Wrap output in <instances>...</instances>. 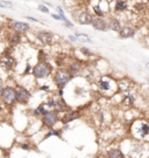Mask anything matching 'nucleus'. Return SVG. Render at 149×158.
I'll return each instance as SVG.
<instances>
[{"label": "nucleus", "mask_w": 149, "mask_h": 158, "mask_svg": "<svg viewBox=\"0 0 149 158\" xmlns=\"http://www.w3.org/2000/svg\"><path fill=\"white\" fill-rule=\"evenodd\" d=\"M1 99L3 103L6 106H13L16 102V89L13 87H4V90L1 92Z\"/></svg>", "instance_id": "obj_1"}, {"label": "nucleus", "mask_w": 149, "mask_h": 158, "mask_svg": "<svg viewBox=\"0 0 149 158\" xmlns=\"http://www.w3.org/2000/svg\"><path fill=\"white\" fill-rule=\"evenodd\" d=\"M51 73V67L47 62H39L37 65L33 68V75L36 79H44L48 77Z\"/></svg>", "instance_id": "obj_2"}, {"label": "nucleus", "mask_w": 149, "mask_h": 158, "mask_svg": "<svg viewBox=\"0 0 149 158\" xmlns=\"http://www.w3.org/2000/svg\"><path fill=\"white\" fill-rule=\"evenodd\" d=\"M71 79H72V74L70 73V70H67V69H59L55 74V82L59 88L65 87V84Z\"/></svg>", "instance_id": "obj_3"}, {"label": "nucleus", "mask_w": 149, "mask_h": 158, "mask_svg": "<svg viewBox=\"0 0 149 158\" xmlns=\"http://www.w3.org/2000/svg\"><path fill=\"white\" fill-rule=\"evenodd\" d=\"M15 89H16V102H19L21 104H26L32 96L31 92L22 86H18Z\"/></svg>", "instance_id": "obj_4"}, {"label": "nucleus", "mask_w": 149, "mask_h": 158, "mask_svg": "<svg viewBox=\"0 0 149 158\" xmlns=\"http://www.w3.org/2000/svg\"><path fill=\"white\" fill-rule=\"evenodd\" d=\"M15 66V60L8 55V54H5L4 56L0 57V67L6 69V70H12Z\"/></svg>", "instance_id": "obj_5"}, {"label": "nucleus", "mask_w": 149, "mask_h": 158, "mask_svg": "<svg viewBox=\"0 0 149 158\" xmlns=\"http://www.w3.org/2000/svg\"><path fill=\"white\" fill-rule=\"evenodd\" d=\"M11 29H13V32L20 34H24L31 29L29 25L27 22H22V21H12L11 22Z\"/></svg>", "instance_id": "obj_6"}, {"label": "nucleus", "mask_w": 149, "mask_h": 158, "mask_svg": "<svg viewBox=\"0 0 149 158\" xmlns=\"http://www.w3.org/2000/svg\"><path fill=\"white\" fill-rule=\"evenodd\" d=\"M57 119H58V116H57V114L54 112V111H50V112L48 111V112H46V114L43 115V117H42L43 124H44L46 126H48V128H51V126H54V125L56 124Z\"/></svg>", "instance_id": "obj_7"}, {"label": "nucleus", "mask_w": 149, "mask_h": 158, "mask_svg": "<svg viewBox=\"0 0 149 158\" xmlns=\"http://www.w3.org/2000/svg\"><path fill=\"white\" fill-rule=\"evenodd\" d=\"M36 38L39 39L40 42H42L43 45H50L52 42V34L49 33L47 30H41L36 34Z\"/></svg>", "instance_id": "obj_8"}, {"label": "nucleus", "mask_w": 149, "mask_h": 158, "mask_svg": "<svg viewBox=\"0 0 149 158\" xmlns=\"http://www.w3.org/2000/svg\"><path fill=\"white\" fill-rule=\"evenodd\" d=\"M119 34H120V38L121 39H127V38H131L135 34V29L133 27H129V26H125L120 29L119 32Z\"/></svg>", "instance_id": "obj_9"}, {"label": "nucleus", "mask_w": 149, "mask_h": 158, "mask_svg": "<svg viewBox=\"0 0 149 158\" xmlns=\"http://www.w3.org/2000/svg\"><path fill=\"white\" fill-rule=\"evenodd\" d=\"M92 26L95 27V29L97 30H106V27H107V23L106 21L103 19V18H93L92 20Z\"/></svg>", "instance_id": "obj_10"}, {"label": "nucleus", "mask_w": 149, "mask_h": 158, "mask_svg": "<svg viewBox=\"0 0 149 158\" xmlns=\"http://www.w3.org/2000/svg\"><path fill=\"white\" fill-rule=\"evenodd\" d=\"M92 20H93V18H92L90 14H88V13H86V12L80 13L79 17H78V21H79L80 25H91V23H92Z\"/></svg>", "instance_id": "obj_11"}, {"label": "nucleus", "mask_w": 149, "mask_h": 158, "mask_svg": "<svg viewBox=\"0 0 149 158\" xmlns=\"http://www.w3.org/2000/svg\"><path fill=\"white\" fill-rule=\"evenodd\" d=\"M108 27H110V29H112V30H114V32H120V29H121V25H120V22H119V20H118V19H115V18L110 19Z\"/></svg>", "instance_id": "obj_12"}, {"label": "nucleus", "mask_w": 149, "mask_h": 158, "mask_svg": "<svg viewBox=\"0 0 149 158\" xmlns=\"http://www.w3.org/2000/svg\"><path fill=\"white\" fill-rule=\"evenodd\" d=\"M11 45H18L21 42V37H20V33H16V32H14V33H12L10 35V39H8Z\"/></svg>", "instance_id": "obj_13"}, {"label": "nucleus", "mask_w": 149, "mask_h": 158, "mask_svg": "<svg viewBox=\"0 0 149 158\" xmlns=\"http://www.w3.org/2000/svg\"><path fill=\"white\" fill-rule=\"evenodd\" d=\"M80 68H82L80 63H79L78 61H75V62H72L71 65H70L69 70H70V73H71V74H77V73L80 70Z\"/></svg>", "instance_id": "obj_14"}, {"label": "nucleus", "mask_w": 149, "mask_h": 158, "mask_svg": "<svg viewBox=\"0 0 149 158\" xmlns=\"http://www.w3.org/2000/svg\"><path fill=\"white\" fill-rule=\"evenodd\" d=\"M79 115L77 114V112H68V114H65L64 115V117H63V123H69L70 121H73L75 118H77Z\"/></svg>", "instance_id": "obj_15"}, {"label": "nucleus", "mask_w": 149, "mask_h": 158, "mask_svg": "<svg viewBox=\"0 0 149 158\" xmlns=\"http://www.w3.org/2000/svg\"><path fill=\"white\" fill-rule=\"evenodd\" d=\"M139 132L141 134V136H146L149 134V125L147 123H142L140 129H139Z\"/></svg>", "instance_id": "obj_16"}, {"label": "nucleus", "mask_w": 149, "mask_h": 158, "mask_svg": "<svg viewBox=\"0 0 149 158\" xmlns=\"http://www.w3.org/2000/svg\"><path fill=\"white\" fill-rule=\"evenodd\" d=\"M127 8V4L126 1H116V5H115V11L116 12H120V11H125Z\"/></svg>", "instance_id": "obj_17"}, {"label": "nucleus", "mask_w": 149, "mask_h": 158, "mask_svg": "<svg viewBox=\"0 0 149 158\" xmlns=\"http://www.w3.org/2000/svg\"><path fill=\"white\" fill-rule=\"evenodd\" d=\"M108 156L110 157H113V158H121V157H124V155H122V152L120 151V150H111L110 152H108Z\"/></svg>", "instance_id": "obj_18"}, {"label": "nucleus", "mask_w": 149, "mask_h": 158, "mask_svg": "<svg viewBox=\"0 0 149 158\" xmlns=\"http://www.w3.org/2000/svg\"><path fill=\"white\" fill-rule=\"evenodd\" d=\"M46 112H48V111L44 109V106H43V104H41L39 108H36V109L33 111V114H34L35 116H39V115H44Z\"/></svg>", "instance_id": "obj_19"}, {"label": "nucleus", "mask_w": 149, "mask_h": 158, "mask_svg": "<svg viewBox=\"0 0 149 158\" xmlns=\"http://www.w3.org/2000/svg\"><path fill=\"white\" fill-rule=\"evenodd\" d=\"M99 88H100V90H103V91H106V90H108L110 89V83L107 82V81H100L99 82Z\"/></svg>", "instance_id": "obj_20"}, {"label": "nucleus", "mask_w": 149, "mask_h": 158, "mask_svg": "<svg viewBox=\"0 0 149 158\" xmlns=\"http://www.w3.org/2000/svg\"><path fill=\"white\" fill-rule=\"evenodd\" d=\"M0 7H1V8H12L13 7V3L5 1V0H0Z\"/></svg>", "instance_id": "obj_21"}, {"label": "nucleus", "mask_w": 149, "mask_h": 158, "mask_svg": "<svg viewBox=\"0 0 149 158\" xmlns=\"http://www.w3.org/2000/svg\"><path fill=\"white\" fill-rule=\"evenodd\" d=\"M50 136H61V134H59V131H56V130H50L46 136H44V139L46 138H48V137H50Z\"/></svg>", "instance_id": "obj_22"}, {"label": "nucleus", "mask_w": 149, "mask_h": 158, "mask_svg": "<svg viewBox=\"0 0 149 158\" xmlns=\"http://www.w3.org/2000/svg\"><path fill=\"white\" fill-rule=\"evenodd\" d=\"M93 11H95V13H96L98 17H103V15H104V12L100 10L99 6H95V7H93Z\"/></svg>", "instance_id": "obj_23"}, {"label": "nucleus", "mask_w": 149, "mask_h": 158, "mask_svg": "<svg viewBox=\"0 0 149 158\" xmlns=\"http://www.w3.org/2000/svg\"><path fill=\"white\" fill-rule=\"evenodd\" d=\"M46 55H44V53L42 52V50H40V53H39V60H40V62H46Z\"/></svg>", "instance_id": "obj_24"}, {"label": "nucleus", "mask_w": 149, "mask_h": 158, "mask_svg": "<svg viewBox=\"0 0 149 158\" xmlns=\"http://www.w3.org/2000/svg\"><path fill=\"white\" fill-rule=\"evenodd\" d=\"M39 10H40L41 12H43V13H49V10H48L44 5H42V4H41V5H39Z\"/></svg>", "instance_id": "obj_25"}, {"label": "nucleus", "mask_w": 149, "mask_h": 158, "mask_svg": "<svg viewBox=\"0 0 149 158\" xmlns=\"http://www.w3.org/2000/svg\"><path fill=\"white\" fill-rule=\"evenodd\" d=\"M57 10H58V13H59V17H61V18H62V20L64 21V20L67 19V18L64 17V13H63V11H62V8H61V7H59V6H58V7H57Z\"/></svg>", "instance_id": "obj_26"}, {"label": "nucleus", "mask_w": 149, "mask_h": 158, "mask_svg": "<svg viewBox=\"0 0 149 158\" xmlns=\"http://www.w3.org/2000/svg\"><path fill=\"white\" fill-rule=\"evenodd\" d=\"M80 52H82L84 55H88V56L92 55V53H91L90 50H88V49H86V48H82V49H80Z\"/></svg>", "instance_id": "obj_27"}, {"label": "nucleus", "mask_w": 149, "mask_h": 158, "mask_svg": "<svg viewBox=\"0 0 149 158\" xmlns=\"http://www.w3.org/2000/svg\"><path fill=\"white\" fill-rule=\"evenodd\" d=\"M55 106H56V101H55V100H49V102H48V107H50V108H55Z\"/></svg>", "instance_id": "obj_28"}, {"label": "nucleus", "mask_w": 149, "mask_h": 158, "mask_svg": "<svg viewBox=\"0 0 149 158\" xmlns=\"http://www.w3.org/2000/svg\"><path fill=\"white\" fill-rule=\"evenodd\" d=\"M20 146H21V149H23V150H29V149H31V146H29L28 144H26V143H23V144H21Z\"/></svg>", "instance_id": "obj_29"}, {"label": "nucleus", "mask_w": 149, "mask_h": 158, "mask_svg": "<svg viewBox=\"0 0 149 158\" xmlns=\"http://www.w3.org/2000/svg\"><path fill=\"white\" fill-rule=\"evenodd\" d=\"M51 17H52L54 19H56V20H62V18H61V17H59V15H56V14H52Z\"/></svg>", "instance_id": "obj_30"}, {"label": "nucleus", "mask_w": 149, "mask_h": 158, "mask_svg": "<svg viewBox=\"0 0 149 158\" xmlns=\"http://www.w3.org/2000/svg\"><path fill=\"white\" fill-rule=\"evenodd\" d=\"M3 90H4V84L0 82V96H1V92H3Z\"/></svg>", "instance_id": "obj_31"}, {"label": "nucleus", "mask_w": 149, "mask_h": 158, "mask_svg": "<svg viewBox=\"0 0 149 158\" xmlns=\"http://www.w3.org/2000/svg\"><path fill=\"white\" fill-rule=\"evenodd\" d=\"M136 8L142 10V8H144V5H143V4H137V5H136Z\"/></svg>", "instance_id": "obj_32"}, {"label": "nucleus", "mask_w": 149, "mask_h": 158, "mask_svg": "<svg viewBox=\"0 0 149 158\" xmlns=\"http://www.w3.org/2000/svg\"><path fill=\"white\" fill-rule=\"evenodd\" d=\"M27 19H28V20H31V21H37V20H36L35 18H33V17H27Z\"/></svg>", "instance_id": "obj_33"}, {"label": "nucleus", "mask_w": 149, "mask_h": 158, "mask_svg": "<svg viewBox=\"0 0 149 158\" xmlns=\"http://www.w3.org/2000/svg\"><path fill=\"white\" fill-rule=\"evenodd\" d=\"M29 70H31V66H27V68H26V72H24V74H27V73H29Z\"/></svg>", "instance_id": "obj_34"}, {"label": "nucleus", "mask_w": 149, "mask_h": 158, "mask_svg": "<svg viewBox=\"0 0 149 158\" xmlns=\"http://www.w3.org/2000/svg\"><path fill=\"white\" fill-rule=\"evenodd\" d=\"M69 39H70L71 41H76V40H77V38H76V37H72V35H71V37H69Z\"/></svg>", "instance_id": "obj_35"}, {"label": "nucleus", "mask_w": 149, "mask_h": 158, "mask_svg": "<svg viewBox=\"0 0 149 158\" xmlns=\"http://www.w3.org/2000/svg\"><path fill=\"white\" fill-rule=\"evenodd\" d=\"M41 89H42V90H48L49 87H48V86H43V87H41Z\"/></svg>", "instance_id": "obj_36"}, {"label": "nucleus", "mask_w": 149, "mask_h": 158, "mask_svg": "<svg viewBox=\"0 0 149 158\" xmlns=\"http://www.w3.org/2000/svg\"><path fill=\"white\" fill-rule=\"evenodd\" d=\"M62 95H63V90L61 89V90H59V96H62Z\"/></svg>", "instance_id": "obj_37"}, {"label": "nucleus", "mask_w": 149, "mask_h": 158, "mask_svg": "<svg viewBox=\"0 0 149 158\" xmlns=\"http://www.w3.org/2000/svg\"><path fill=\"white\" fill-rule=\"evenodd\" d=\"M148 81H149V80H148Z\"/></svg>", "instance_id": "obj_38"}]
</instances>
